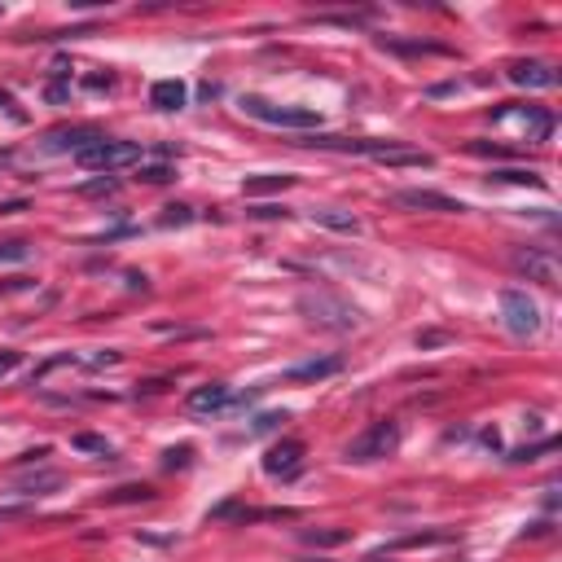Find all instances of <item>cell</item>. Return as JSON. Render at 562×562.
<instances>
[{
    "label": "cell",
    "instance_id": "obj_1",
    "mask_svg": "<svg viewBox=\"0 0 562 562\" xmlns=\"http://www.w3.org/2000/svg\"><path fill=\"white\" fill-rule=\"evenodd\" d=\"M294 308H299V317L321 325V330H339L342 334V330H356L361 325V308L334 291H303L294 299Z\"/></svg>",
    "mask_w": 562,
    "mask_h": 562
},
{
    "label": "cell",
    "instance_id": "obj_2",
    "mask_svg": "<svg viewBox=\"0 0 562 562\" xmlns=\"http://www.w3.org/2000/svg\"><path fill=\"white\" fill-rule=\"evenodd\" d=\"M146 158V149L137 146V141H110V137H101V141H93L88 149H79L75 154V163L88 171H119V168H132V163H141Z\"/></svg>",
    "mask_w": 562,
    "mask_h": 562
},
{
    "label": "cell",
    "instance_id": "obj_3",
    "mask_svg": "<svg viewBox=\"0 0 562 562\" xmlns=\"http://www.w3.org/2000/svg\"><path fill=\"white\" fill-rule=\"evenodd\" d=\"M242 110L250 115V119L272 123V128H294V132H312V128H321V115L317 110H308V106H272V101H264V97H246Z\"/></svg>",
    "mask_w": 562,
    "mask_h": 562
},
{
    "label": "cell",
    "instance_id": "obj_4",
    "mask_svg": "<svg viewBox=\"0 0 562 562\" xmlns=\"http://www.w3.org/2000/svg\"><path fill=\"white\" fill-rule=\"evenodd\" d=\"M395 444H400V426L395 422H373L369 431H361L356 440L347 444V462L365 465V462H378V457H387V453H395Z\"/></svg>",
    "mask_w": 562,
    "mask_h": 562
},
{
    "label": "cell",
    "instance_id": "obj_5",
    "mask_svg": "<svg viewBox=\"0 0 562 562\" xmlns=\"http://www.w3.org/2000/svg\"><path fill=\"white\" fill-rule=\"evenodd\" d=\"M501 321L514 339H532L540 330V308L527 299V291H501Z\"/></svg>",
    "mask_w": 562,
    "mask_h": 562
},
{
    "label": "cell",
    "instance_id": "obj_6",
    "mask_svg": "<svg viewBox=\"0 0 562 562\" xmlns=\"http://www.w3.org/2000/svg\"><path fill=\"white\" fill-rule=\"evenodd\" d=\"M514 272H523L527 281H540V286H554L558 281V255L545 250V246H518L510 255Z\"/></svg>",
    "mask_w": 562,
    "mask_h": 562
},
{
    "label": "cell",
    "instance_id": "obj_7",
    "mask_svg": "<svg viewBox=\"0 0 562 562\" xmlns=\"http://www.w3.org/2000/svg\"><path fill=\"white\" fill-rule=\"evenodd\" d=\"M492 119L496 123H523L527 141H549V132H554V115H549L545 106H506V110H496Z\"/></svg>",
    "mask_w": 562,
    "mask_h": 562
},
{
    "label": "cell",
    "instance_id": "obj_8",
    "mask_svg": "<svg viewBox=\"0 0 562 562\" xmlns=\"http://www.w3.org/2000/svg\"><path fill=\"white\" fill-rule=\"evenodd\" d=\"M299 470H303V444L299 440H281L264 453V475H272V479H294Z\"/></svg>",
    "mask_w": 562,
    "mask_h": 562
},
{
    "label": "cell",
    "instance_id": "obj_9",
    "mask_svg": "<svg viewBox=\"0 0 562 562\" xmlns=\"http://www.w3.org/2000/svg\"><path fill=\"white\" fill-rule=\"evenodd\" d=\"M229 404H233V392L224 383H207V387H194V392L185 395V409L189 414H220Z\"/></svg>",
    "mask_w": 562,
    "mask_h": 562
},
{
    "label": "cell",
    "instance_id": "obj_10",
    "mask_svg": "<svg viewBox=\"0 0 562 562\" xmlns=\"http://www.w3.org/2000/svg\"><path fill=\"white\" fill-rule=\"evenodd\" d=\"M400 207H414V211H465V202L448 194H435V189H400L395 194Z\"/></svg>",
    "mask_w": 562,
    "mask_h": 562
},
{
    "label": "cell",
    "instance_id": "obj_11",
    "mask_svg": "<svg viewBox=\"0 0 562 562\" xmlns=\"http://www.w3.org/2000/svg\"><path fill=\"white\" fill-rule=\"evenodd\" d=\"M510 84H518V88H554L558 84V75H554V66L549 62H510Z\"/></svg>",
    "mask_w": 562,
    "mask_h": 562
},
{
    "label": "cell",
    "instance_id": "obj_12",
    "mask_svg": "<svg viewBox=\"0 0 562 562\" xmlns=\"http://www.w3.org/2000/svg\"><path fill=\"white\" fill-rule=\"evenodd\" d=\"M185 101H189V88L180 79H158L149 88V106H158V110H180Z\"/></svg>",
    "mask_w": 562,
    "mask_h": 562
},
{
    "label": "cell",
    "instance_id": "obj_13",
    "mask_svg": "<svg viewBox=\"0 0 562 562\" xmlns=\"http://www.w3.org/2000/svg\"><path fill=\"white\" fill-rule=\"evenodd\" d=\"M339 369H342L339 356H325V361H308V365H294L286 378H291V383H321V378H334Z\"/></svg>",
    "mask_w": 562,
    "mask_h": 562
},
{
    "label": "cell",
    "instance_id": "obj_14",
    "mask_svg": "<svg viewBox=\"0 0 562 562\" xmlns=\"http://www.w3.org/2000/svg\"><path fill=\"white\" fill-rule=\"evenodd\" d=\"M93 141H101V132H93V128H71V132H53L49 137V149H88Z\"/></svg>",
    "mask_w": 562,
    "mask_h": 562
},
{
    "label": "cell",
    "instance_id": "obj_15",
    "mask_svg": "<svg viewBox=\"0 0 562 562\" xmlns=\"http://www.w3.org/2000/svg\"><path fill=\"white\" fill-rule=\"evenodd\" d=\"M294 185V176H277V171H264V176H250L242 189L246 198H255V194H277V189H291Z\"/></svg>",
    "mask_w": 562,
    "mask_h": 562
},
{
    "label": "cell",
    "instance_id": "obj_16",
    "mask_svg": "<svg viewBox=\"0 0 562 562\" xmlns=\"http://www.w3.org/2000/svg\"><path fill=\"white\" fill-rule=\"evenodd\" d=\"M312 220L325 224V229H339V233H361V220H356L352 211H334V207H321V211H312Z\"/></svg>",
    "mask_w": 562,
    "mask_h": 562
},
{
    "label": "cell",
    "instance_id": "obj_17",
    "mask_svg": "<svg viewBox=\"0 0 562 562\" xmlns=\"http://www.w3.org/2000/svg\"><path fill=\"white\" fill-rule=\"evenodd\" d=\"M110 506H137V501H154V488L149 484H128V488H115L106 496Z\"/></svg>",
    "mask_w": 562,
    "mask_h": 562
},
{
    "label": "cell",
    "instance_id": "obj_18",
    "mask_svg": "<svg viewBox=\"0 0 562 562\" xmlns=\"http://www.w3.org/2000/svg\"><path fill=\"white\" fill-rule=\"evenodd\" d=\"M352 532L347 527H325V532H303V545H317V549H330V545H347Z\"/></svg>",
    "mask_w": 562,
    "mask_h": 562
},
{
    "label": "cell",
    "instance_id": "obj_19",
    "mask_svg": "<svg viewBox=\"0 0 562 562\" xmlns=\"http://www.w3.org/2000/svg\"><path fill=\"white\" fill-rule=\"evenodd\" d=\"M492 180H510V185H532V189H540L545 180H540L532 168H501V171H492Z\"/></svg>",
    "mask_w": 562,
    "mask_h": 562
},
{
    "label": "cell",
    "instance_id": "obj_20",
    "mask_svg": "<svg viewBox=\"0 0 562 562\" xmlns=\"http://www.w3.org/2000/svg\"><path fill=\"white\" fill-rule=\"evenodd\" d=\"M79 194H84V198L119 194V180H115V176H97V180H84V185H79Z\"/></svg>",
    "mask_w": 562,
    "mask_h": 562
},
{
    "label": "cell",
    "instance_id": "obj_21",
    "mask_svg": "<svg viewBox=\"0 0 562 562\" xmlns=\"http://www.w3.org/2000/svg\"><path fill=\"white\" fill-rule=\"evenodd\" d=\"M75 448H79V453H101V457H115V448H110V444L101 440V435H75Z\"/></svg>",
    "mask_w": 562,
    "mask_h": 562
},
{
    "label": "cell",
    "instance_id": "obj_22",
    "mask_svg": "<svg viewBox=\"0 0 562 562\" xmlns=\"http://www.w3.org/2000/svg\"><path fill=\"white\" fill-rule=\"evenodd\" d=\"M440 540H448V532H422V536H404V540H395L392 549H414V545H440Z\"/></svg>",
    "mask_w": 562,
    "mask_h": 562
},
{
    "label": "cell",
    "instance_id": "obj_23",
    "mask_svg": "<svg viewBox=\"0 0 562 562\" xmlns=\"http://www.w3.org/2000/svg\"><path fill=\"white\" fill-rule=\"evenodd\" d=\"M57 484H62V475H31V479L23 484V492H26V496H36V492L57 488Z\"/></svg>",
    "mask_w": 562,
    "mask_h": 562
},
{
    "label": "cell",
    "instance_id": "obj_24",
    "mask_svg": "<svg viewBox=\"0 0 562 562\" xmlns=\"http://www.w3.org/2000/svg\"><path fill=\"white\" fill-rule=\"evenodd\" d=\"M31 255V246L26 242H0V264H18Z\"/></svg>",
    "mask_w": 562,
    "mask_h": 562
},
{
    "label": "cell",
    "instance_id": "obj_25",
    "mask_svg": "<svg viewBox=\"0 0 562 562\" xmlns=\"http://www.w3.org/2000/svg\"><path fill=\"white\" fill-rule=\"evenodd\" d=\"M189 457H194V448H189V444H180V448H168V453H163V470L189 465Z\"/></svg>",
    "mask_w": 562,
    "mask_h": 562
},
{
    "label": "cell",
    "instance_id": "obj_26",
    "mask_svg": "<svg viewBox=\"0 0 562 562\" xmlns=\"http://www.w3.org/2000/svg\"><path fill=\"white\" fill-rule=\"evenodd\" d=\"M189 220H194L189 207H163V220L158 224H189Z\"/></svg>",
    "mask_w": 562,
    "mask_h": 562
},
{
    "label": "cell",
    "instance_id": "obj_27",
    "mask_svg": "<svg viewBox=\"0 0 562 562\" xmlns=\"http://www.w3.org/2000/svg\"><path fill=\"white\" fill-rule=\"evenodd\" d=\"M176 171L168 168V163H158V168H141V180H149V185H163V180H171Z\"/></svg>",
    "mask_w": 562,
    "mask_h": 562
},
{
    "label": "cell",
    "instance_id": "obj_28",
    "mask_svg": "<svg viewBox=\"0 0 562 562\" xmlns=\"http://www.w3.org/2000/svg\"><path fill=\"white\" fill-rule=\"evenodd\" d=\"M18 365H23V352H9V347H5V352H0V378L14 373Z\"/></svg>",
    "mask_w": 562,
    "mask_h": 562
},
{
    "label": "cell",
    "instance_id": "obj_29",
    "mask_svg": "<svg viewBox=\"0 0 562 562\" xmlns=\"http://www.w3.org/2000/svg\"><path fill=\"white\" fill-rule=\"evenodd\" d=\"M250 216H260V220H286L291 211H286V207H255Z\"/></svg>",
    "mask_w": 562,
    "mask_h": 562
},
{
    "label": "cell",
    "instance_id": "obj_30",
    "mask_svg": "<svg viewBox=\"0 0 562 562\" xmlns=\"http://www.w3.org/2000/svg\"><path fill=\"white\" fill-rule=\"evenodd\" d=\"M277 422H286V414H264V417H255V426H250V431H272Z\"/></svg>",
    "mask_w": 562,
    "mask_h": 562
},
{
    "label": "cell",
    "instance_id": "obj_31",
    "mask_svg": "<svg viewBox=\"0 0 562 562\" xmlns=\"http://www.w3.org/2000/svg\"><path fill=\"white\" fill-rule=\"evenodd\" d=\"M71 97V84H49V101H66Z\"/></svg>",
    "mask_w": 562,
    "mask_h": 562
},
{
    "label": "cell",
    "instance_id": "obj_32",
    "mask_svg": "<svg viewBox=\"0 0 562 562\" xmlns=\"http://www.w3.org/2000/svg\"><path fill=\"white\" fill-rule=\"evenodd\" d=\"M0 106H5V110H9V106H14V97H9V93H0Z\"/></svg>",
    "mask_w": 562,
    "mask_h": 562
}]
</instances>
